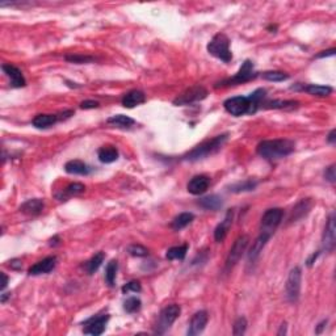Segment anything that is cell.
<instances>
[{
    "mask_svg": "<svg viewBox=\"0 0 336 336\" xmlns=\"http://www.w3.org/2000/svg\"><path fill=\"white\" fill-rule=\"evenodd\" d=\"M128 252L135 257H145L149 255V250L141 244H132L128 247Z\"/></svg>",
    "mask_w": 336,
    "mask_h": 336,
    "instance_id": "cell-39",
    "label": "cell"
},
{
    "mask_svg": "<svg viewBox=\"0 0 336 336\" xmlns=\"http://www.w3.org/2000/svg\"><path fill=\"white\" fill-rule=\"evenodd\" d=\"M248 242H250L248 235H240L239 238L234 242L229 255L226 257V264H225L226 269L227 270L231 269V268L239 261L240 257H242L243 253H244V251H246L247 246H248Z\"/></svg>",
    "mask_w": 336,
    "mask_h": 336,
    "instance_id": "cell-9",
    "label": "cell"
},
{
    "mask_svg": "<svg viewBox=\"0 0 336 336\" xmlns=\"http://www.w3.org/2000/svg\"><path fill=\"white\" fill-rule=\"evenodd\" d=\"M45 208V202L40 198H32L20 206V210L27 215H40Z\"/></svg>",
    "mask_w": 336,
    "mask_h": 336,
    "instance_id": "cell-21",
    "label": "cell"
},
{
    "mask_svg": "<svg viewBox=\"0 0 336 336\" xmlns=\"http://www.w3.org/2000/svg\"><path fill=\"white\" fill-rule=\"evenodd\" d=\"M335 141H336V130L333 129V130H331V132H329L328 137H327V142L331 143V145H333V143H335Z\"/></svg>",
    "mask_w": 336,
    "mask_h": 336,
    "instance_id": "cell-46",
    "label": "cell"
},
{
    "mask_svg": "<svg viewBox=\"0 0 336 336\" xmlns=\"http://www.w3.org/2000/svg\"><path fill=\"white\" fill-rule=\"evenodd\" d=\"M227 138H229V134H221L214 137V138L208 139V141L202 142L201 145L196 146L192 151H189L187 155L184 156V159L194 162V160H200L202 158L211 155V154L217 153L218 150L222 149V146L225 145Z\"/></svg>",
    "mask_w": 336,
    "mask_h": 336,
    "instance_id": "cell-3",
    "label": "cell"
},
{
    "mask_svg": "<svg viewBox=\"0 0 336 336\" xmlns=\"http://www.w3.org/2000/svg\"><path fill=\"white\" fill-rule=\"evenodd\" d=\"M99 107V103L95 100H84L80 103V108L82 109H95Z\"/></svg>",
    "mask_w": 336,
    "mask_h": 336,
    "instance_id": "cell-42",
    "label": "cell"
},
{
    "mask_svg": "<svg viewBox=\"0 0 336 336\" xmlns=\"http://www.w3.org/2000/svg\"><path fill=\"white\" fill-rule=\"evenodd\" d=\"M232 217H234V211L229 210L227 213H226L223 221H222L221 223L217 226V227H215V230H214L215 242L221 243L225 240V238L227 236V232H229L230 227H231V225H232Z\"/></svg>",
    "mask_w": 336,
    "mask_h": 336,
    "instance_id": "cell-18",
    "label": "cell"
},
{
    "mask_svg": "<svg viewBox=\"0 0 336 336\" xmlns=\"http://www.w3.org/2000/svg\"><path fill=\"white\" fill-rule=\"evenodd\" d=\"M67 62L70 63H77V65H83V63H91L94 62L95 58L91 56H84V54H70V56L65 57Z\"/></svg>",
    "mask_w": 336,
    "mask_h": 336,
    "instance_id": "cell-37",
    "label": "cell"
},
{
    "mask_svg": "<svg viewBox=\"0 0 336 336\" xmlns=\"http://www.w3.org/2000/svg\"><path fill=\"white\" fill-rule=\"evenodd\" d=\"M209 320V315L208 311H205V310H201V311H197L192 316L191 323H189V327H188L187 335L188 336H196L200 335L205 329L206 324H208Z\"/></svg>",
    "mask_w": 336,
    "mask_h": 336,
    "instance_id": "cell-13",
    "label": "cell"
},
{
    "mask_svg": "<svg viewBox=\"0 0 336 336\" xmlns=\"http://www.w3.org/2000/svg\"><path fill=\"white\" fill-rule=\"evenodd\" d=\"M247 329V319L244 316H240L235 320L234 323V328H232V335L239 336V335H244Z\"/></svg>",
    "mask_w": 336,
    "mask_h": 336,
    "instance_id": "cell-38",
    "label": "cell"
},
{
    "mask_svg": "<svg viewBox=\"0 0 336 336\" xmlns=\"http://www.w3.org/2000/svg\"><path fill=\"white\" fill-rule=\"evenodd\" d=\"M107 122L113 126H117V128H124V129L130 128V126H133L135 124V121L133 120V118L128 117V116H124V115L112 116V117L108 118Z\"/></svg>",
    "mask_w": 336,
    "mask_h": 336,
    "instance_id": "cell-30",
    "label": "cell"
},
{
    "mask_svg": "<svg viewBox=\"0 0 336 336\" xmlns=\"http://www.w3.org/2000/svg\"><path fill=\"white\" fill-rule=\"evenodd\" d=\"M319 253H320V252H319V251H318V252H314V253H312V255H311V256H310L307 260H306V264H307V267H311L312 264L315 263V260L318 259Z\"/></svg>",
    "mask_w": 336,
    "mask_h": 336,
    "instance_id": "cell-45",
    "label": "cell"
},
{
    "mask_svg": "<svg viewBox=\"0 0 336 336\" xmlns=\"http://www.w3.org/2000/svg\"><path fill=\"white\" fill-rule=\"evenodd\" d=\"M291 90L305 91L308 95L318 97H327L332 94V88L328 86H318V84H297V86L291 87Z\"/></svg>",
    "mask_w": 336,
    "mask_h": 336,
    "instance_id": "cell-17",
    "label": "cell"
},
{
    "mask_svg": "<svg viewBox=\"0 0 336 336\" xmlns=\"http://www.w3.org/2000/svg\"><path fill=\"white\" fill-rule=\"evenodd\" d=\"M322 246L326 252H332L335 248V214L333 213L327 219L326 227L323 231Z\"/></svg>",
    "mask_w": 336,
    "mask_h": 336,
    "instance_id": "cell-12",
    "label": "cell"
},
{
    "mask_svg": "<svg viewBox=\"0 0 336 336\" xmlns=\"http://www.w3.org/2000/svg\"><path fill=\"white\" fill-rule=\"evenodd\" d=\"M301 278L302 273L301 269L298 267L293 268L290 270V273L288 276V281H286V298L290 302H297L298 297H299V291H301Z\"/></svg>",
    "mask_w": 336,
    "mask_h": 336,
    "instance_id": "cell-10",
    "label": "cell"
},
{
    "mask_svg": "<svg viewBox=\"0 0 336 336\" xmlns=\"http://www.w3.org/2000/svg\"><path fill=\"white\" fill-rule=\"evenodd\" d=\"M180 312L181 308L179 305H170L167 306V307H164L163 310L160 311L158 322H156L155 333H159V335L166 333L167 331L171 328L173 322L180 316Z\"/></svg>",
    "mask_w": 336,
    "mask_h": 336,
    "instance_id": "cell-6",
    "label": "cell"
},
{
    "mask_svg": "<svg viewBox=\"0 0 336 336\" xmlns=\"http://www.w3.org/2000/svg\"><path fill=\"white\" fill-rule=\"evenodd\" d=\"M209 185H210V177L206 176V175H197V176H193L189 180L187 189L191 194L200 196V194L208 191Z\"/></svg>",
    "mask_w": 336,
    "mask_h": 336,
    "instance_id": "cell-14",
    "label": "cell"
},
{
    "mask_svg": "<svg viewBox=\"0 0 336 336\" xmlns=\"http://www.w3.org/2000/svg\"><path fill=\"white\" fill-rule=\"evenodd\" d=\"M269 239L270 235L264 234V232H260V235L252 243V247H251L250 252H248V260H250L251 263H253L259 257V255L261 253V251H263V248L265 247V244H267V242Z\"/></svg>",
    "mask_w": 336,
    "mask_h": 336,
    "instance_id": "cell-20",
    "label": "cell"
},
{
    "mask_svg": "<svg viewBox=\"0 0 336 336\" xmlns=\"http://www.w3.org/2000/svg\"><path fill=\"white\" fill-rule=\"evenodd\" d=\"M187 251H188V244L172 247V248H170V250L167 251L166 257L168 260H184L185 259V256H187Z\"/></svg>",
    "mask_w": 336,
    "mask_h": 336,
    "instance_id": "cell-33",
    "label": "cell"
},
{
    "mask_svg": "<svg viewBox=\"0 0 336 336\" xmlns=\"http://www.w3.org/2000/svg\"><path fill=\"white\" fill-rule=\"evenodd\" d=\"M59 116L58 115H37L33 118V126L37 129H48L52 128L53 125H56L57 122H59Z\"/></svg>",
    "mask_w": 336,
    "mask_h": 336,
    "instance_id": "cell-25",
    "label": "cell"
},
{
    "mask_svg": "<svg viewBox=\"0 0 336 336\" xmlns=\"http://www.w3.org/2000/svg\"><path fill=\"white\" fill-rule=\"evenodd\" d=\"M117 270H118V263L117 260H111L108 263L107 268H105V281L109 286H113L116 281V276H117Z\"/></svg>",
    "mask_w": 336,
    "mask_h": 336,
    "instance_id": "cell-32",
    "label": "cell"
},
{
    "mask_svg": "<svg viewBox=\"0 0 336 336\" xmlns=\"http://www.w3.org/2000/svg\"><path fill=\"white\" fill-rule=\"evenodd\" d=\"M194 219V215L192 213H181L177 217H175L172 222H171V227H172L175 231H180V230L185 229L189 223H192V221Z\"/></svg>",
    "mask_w": 336,
    "mask_h": 336,
    "instance_id": "cell-29",
    "label": "cell"
},
{
    "mask_svg": "<svg viewBox=\"0 0 336 336\" xmlns=\"http://www.w3.org/2000/svg\"><path fill=\"white\" fill-rule=\"evenodd\" d=\"M208 53L214 58L219 59L222 62L229 63L232 59V53L230 50V39L225 33H217L213 39L209 41Z\"/></svg>",
    "mask_w": 336,
    "mask_h": 336,
    "instance_id": "cell-4",
    "label": "cell"
},
{
    "mask_svg": "<svg viewBox=\"0 0 336 336\" xmlns=\"http://www.w3.org/2000/svg\"><path fill=\"white\" fill-rule=\"evenodd\" d=\"M326 324H327V319H324V320H322V322H320L318 324V328L315 329V333H320V332H322V329L324 328V327H326Z\"/></svg>",
    "mask_w": 336,
    "mask_h": 336,
    "instance_id": "cell-47",
    "label": "cell"
},
{
    "mask_svg": "<svg viewBox=\"0 0 336 336\" xmlns=\"http://www.w3.org/2000/svg\"><path fill=\"white\" fill-rule=\"evenodd\" d=\"M265 109H294L298 107V101L294 100H270L261 104Z\"/></svg>",
    "mask_w": 336,
    "mask_h": 336,
    "instance_id": "cell-28",
    "label": "cell"
},
{
    "mask_svg": "<svg viewBox=\"0 0 336 336\" xmlns=\"http://www.w3.org/2000/svg\"><path fill=\"white\" fill-rule=\"evenodd\" d=\"M104 259H105L104 252L95 253L94 256L91 257V259L86 263V270L88 272V274H94L95 272L101 267V264H103Z\"/></svg>",
    "mask_w": 336,
    "mask_h": 336,
    "instance_id": "cell-31",
    "label": "cell"
},
{
    "mask_svg": "<svg viewBox=\"0 0 336 336\" xmlns=\"http://www.w3.org/2000/svg\"><path fill=\"white\" fill-rule=\"evenodd\" d=\"M294 142L290 139H268L260 142L256 147V153L265 160L282 159L294 151Z\"/></svg>",
    "mask_w": 336,
    "mask_h": 336,
    "instance_id": "cell-2",
    "label": "cell"
},
{
    "mask_svg": "<svg viewBox=\"0 0 336 336\" xmlns=\"http://www.w3.org/2000/svg\"><path fill=\"white\" fill-rule=\"evenodd\" d=\"M257 77V73L255 71V66H253V62H251L250 59H247L243 62V65L240 66V69L238 70V73L234 75L230 79H226L221 83H218L215 86V88L218 87H229V86H238V84L247 83V82H251L255 78Z\"/></svg>",
    "mask_w": 336,
    "mask_h": 336,
    "instance_id": "cell-5",
    "label": "cell"
},
{
    "mask_svg": "<svg viewBox=\"0 0 336 336\" xmlns=\"http://www.w3.org/2000/svg\"><path fill=\"white\" fill-rule=\"evenodd\" d=\"M141 290H142V286L139 284V281H130V282H128V284L122 286V293L124 294H128L130 291H133V293H139Z\"/></svg>",
    "mask_w": 336,
    "mask_h": 336,
    "instance_id": "cell-40",
    "label": "cell"
},
{
    "mask_svg": "<svg viewBox=\"0 0 336 336\" xmlns=\"http://www.w3.org/2000/svg\"><path fill=\"white\" fill-rule=\"evenodd\" d=\"M84 191H86V187H84L82 183H71L69 184L61 193L57 194L56 197L58 198L59 201H67L70 197L82 194Z\"/></svg>",
    "mask_w": 336,
    "mask_h": 336,
    "instance_id": "cell-22",
    "label": "cell"
},
{
    "mask_svg": "<svg viewBox=\"0 0 336 336\" xmlns=\"http://www.w3.org/2000/svg\"><path fill=\"white\" fill-rule=\"evenodd\" d=\"M310 209H311V201L308 198H303L293 208V211H291L290 217H289V221L295 222L298 219H301L303 215L307 214Z\"/></svg>",
    "mask_w": 336,
    "mask_h": 336,
    "instance_id": "cell-26",
    "label": "cell"
},
{
    "mask_svg": "<svg viewBox=\"0 0 336 336\" xmlns=\"http://www.w3.org/2000/svg\"><path fill=\"white\" fill-rule=\"evenodd\" d=\"M198 205L201 208L206 209V210H219L222 208V205H223V201H222V198L219 196H217V194H211V196H208V197L201 198L198 201Z\"/></svg>",
    "mask_w": 336,
    "mask_h": 336,
    "instance_id": "cell-27",
    "label": "cell"
},
{
    "mask_svg": "<svg viewBox=\"0 0 336 336\" xmlns=\"http://www.w3.org/2000/svg\"><path fill=\"white\" fill-rule=\"evenodd\" d=\"M284 217V211L280 208L268 209L264 215L261 217V222H260V232L268 234V235H273L276 229L280 226L281 221Z\"/></svg>",
    "mask_w": 336,
    "mask_h": 336,
    "instance_id": "cell-7",
    "label": "cell"
},
{
    "mask_svg": "<svg viewBox=\"0 0 336 336\" xmlns=\"http://www.w3.org/2000/svg\"><path fill=\"white\" fill-rule=\"evenodd\" d=\"M146 101V95L143 94L142 91L138 90H133L128 94L124 95L122 97V105L125 108H129V109H132V108L138 107V105L143 104Z\"/></svg>",
    "mask_w": 336,
    "mask_h": 336,
    "instance_id": "cell-19",
    "label": "cell"
},
{
    "mask_svg": "<svg viewBox=\"0 0 336 336\" xmlns=\"http://www.w3.org/2000/svg\"><path fill=\"white\" fill-rule=\"evenodd\" d=\"M97 156H99V160H100L101 163H113V162L118 159V150L116 149L115 146H103L97 151Z\"/></svg>",
    "mask_w": 336,
    "mask_h": 336,
    "instance_id": "cell-24",
    "label": "cell"
},
{
    "mask_svg": "<svg viewBox=\"0 0 336 336\" xmlns=\"http://www.w3.org/2000/svg\"><path fill=\"white\" fill-rule=\"evenodd\" d=\"M324 177H326V180L329 181L331 184L335 183V180H336L335 164H331L329 167H327L326 171H324Z\"/></svg>",
    "mask_w": 336,
    "mask_h": 336,
    "instance_id": "cell-41",
    "label": "cell"
},
{
    "mask_svg": "<svg viewBox=\"0 0 336 336\" xmlns=\"http://www.w3.org/2000/svg\"><path fill=\"white\" fill-rule=\"evenodd\" d=\"M57 264V257L56 256H48L45 259H42L41 261L36 263L35 265H32L29 268L28 273L31 276H39V274H45L52 272L54 268H56Z\"/></svg>",
    "mask_w": 336,
    "mask_h": 336,
    "instance_id": "cell-16",
    "label": "cell"
},
{
    "mask_svg": "<svg viewBox=\"0 0 336 336\" xmlns=\"http://www.w3.org/2000/svg\"><path fill=\"white\" fill-rule=\"evenodd\" d=\"M208 96V90L205 88L204 86H193L191 88L185 90L181 95L173 100V104L175 105H188V104H193V103H197V101L204 100L205 97Z\"/></svg>",
    "mask_w": 336,
    "mask_h": 336,
    "instance_id": "cell-8",
    "label": "cell"
},
{
    "mask_svg": "<svg viewBox=\"0 0 336 336\" xmlns=\"http://www.w3.org/2000/svg\"><path fill=\"white\" fill-rule=\"evenodd\" d=\"M285 333H286V323H282V324H281L280 331L277 332V335L281 336V335H285Z\"/></svg>",
    "mask_w": 336,
    "mask_h": 336,
    "instance_id": "cell-49",
    "label": "cell"
},
{
    "mask_svg": "<svg viewBox=\"0 0 336 336\" xmlns=\"http://www.w3.org/2000/svg\"><path fill=\"white\" fill-rule=\"evenodd\" d=\"M109 320V315L108 314H100V315L92 316L88 320L84 322V329L83 332L87 335H94L99 336L101 333H104L105 328H107V323Z\"/></svg>",
    "mask_w": 336,
    "mask_h": 336,
    "instance_id": "cell-11",
    "label": "cell"
},
{
    "mask_svg": "<svg viewBox=\"0 0 336 336\" xmlns=\"http://www.w3.org/2000/svg\"><path fill=\"white\" fill-rule=\"evenodd\" d=\"M261 77L268 82H284L289 79V75L282 71H265Z\"/></svg>",
    "mask_w": 336,
    "mask_h": 336,
    "instance_id": "cell-36",
    "label": "cell"
},
{
    "mask_svg": "<svg viewBox=\"0 0 336 336\" xmlns=\"http://www.w3.org/2000/svg\"><path fill=\"white\" fill-rule=\"evenodd\" d=\"M256 187H257V181L246 180V181H243V183H238V184L231 185V187H230V191L235 192V193H240V192L253 191Z\"/></svg>",
    "mask_w": 336,
    "mask_h": 336,
    "instance_id": "cell-34",
    "label": "cell"
},
{
    "mask_svg": "<svg viewBox=\"0 0 336 336\" xmlns=\"http://www.w3.org/2000/svg\"><path fill=\"white\" fill-rule=\"evenodd\" d=\"M335 49H329V50H326V52H320V54L315 56V58H324V57H332L335 54Z\"/></svg>",
    "mask_w": 336,
    "mask_h": 336,
    "instance_id": "cell-44",
    "label": "cell"
},
{
    "mask_svg": "<svg viewBox=\"0 0 336 336\" xmlns=\"http://www.w3.org/2000/svg\"><path fill=\"white\" fill-rule=\"evenodd\" d=\"M10 295L11 294H8V293H3V294H2V302H3V303H4V302L7 301V298L10 297Z\"/></svg>",
    "mask_w": 336,
    "mask_h": 336,
    "instance_id": "cell-51",
    "label": "cell"
},
{
    "mask_svg": "<svg viewBox=\"0 0 336 336\" xmlns=\"http://www.w3.org/2000/svg\"><path fill=\"white\" fill-rule=\"evenodd\" d=\"M8 265H10L11 269H14V270H20L21 268H23V264H21V261L19 259L11 260Z\"/></svg>",
    "mask_w": 336,
    "mask_h": 336,
    "instance_id": "cell-43",
    "label": "cell"
},
{
    "mask_svg": "<svg viewBox=\"0 0 336 336\" xmlns=\"http://www.w3.org/2000/svg\"><path fill=\"white\" fill-rule=\"evenodd\" d=\"M2 277H3V282H2V290L4 291V289L7 288V285H8V276L6 273H2Z\"/></svg>",
    "mask_w": 336,
    "mask_h": 336,
    "instance_id": "cell-48",
    "label": "cell"
},
{
    "mask_svg": "<svg viewBox=\"0 0 336 336\" xmlns=\"http://www.w3.org/2000/svg\"><path fill=\"white\" fill-rule=\"evenodd\" d=\"M265 96H267V91L264 88H259L247 97H230L223 103V107H225L226 112L234 117H240L243 115H253L261 107Z\"/></svg>",
    "mask_w": 336,
    "mask_h": 336,
    "instance_id": "cell-1",
    "label": "cell"
},
{
    "mask_svg": "<svg viewBox=\"0 0 336 336\" xmlns=\"http://www.w3.org/2000/svg\"><path fill=\"white\" fill-rule=\"evenodd\" d=\"M58 242H59L58 236H54V238L50 240V246H56V244H58Z\"/></svg>",
    "mask_w": 336,
    "mask_h": 336,
    "instance_id": "cell-50",
    "label": "cell"
},
{
    "mask_svg": "<svg viewBox=\"0 0 336 336\" xmlns=\"http://www.w3.org/2000/svg\"><path fill=\"white\" fill-rule=\"evenodd\" d=\"M65 171L70 175H82L86 176L91 172V168L88 164H86L82 160H70L65 164Z\"/></svg>",
    "mask_w": 336,
    "mask_h": 336,
    "instance_id": "cell-23",
    "label": "cell"
},
{
    "mask_svg": "<svg viewBox=\"0 0 336 336\" xmlns=\"http://www.w3.org/2000/svg\"><path fill=\"white\" fill-rule=\"evenodd\" d=\"M141 306H142V302L137 297H130L124 302V310L129 312V314H134V312L139 311Z\"/></svg>",
    "mask_w": 336,
    "mask_h": 336,
    "instance_id": "cell-35",
    "label": "cell"
},
{
    "mask_svg": "<svg viewBox=\"0 0 336 336\" xmlns=\"http://www.w3.org/2000/svg\"><path fill=\"white\" fill-rule=\"evenodd\" d=\"M2 70L4 71V74L10 78L11 80V87H14V88H21V87H25L27 82H25V78L21 73V70L18 69L14 65H11V63H4L3 66H2Z\"/></svg>",
    "mask_w": 336,
    "mask_h": 336,
    "instance_id": "cell-15",
    "label": "cell"
}]
</instances>
